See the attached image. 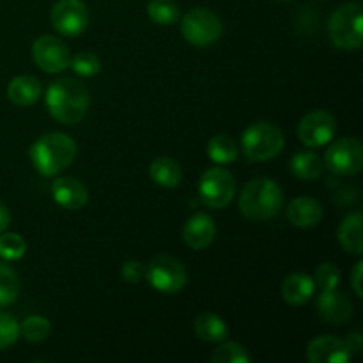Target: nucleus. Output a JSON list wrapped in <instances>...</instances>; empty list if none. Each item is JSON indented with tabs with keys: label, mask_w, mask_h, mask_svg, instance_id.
I'll list each match as a JSON object with an SVG mask.
<instances>
[{
	"label": "nucleus",
	"mask_w": 363,
	"mask_h": 363,
	"mask_svg": "<svg viewBox=\"0 0 363 363\" xmlns=\"http://www.w3.org/2000/svg\"><path fill=\"white\" fill-rule=\"evenodd\" d=\"M91 96L87 87L74 78H59L46 89V108L60 124L74 126L87 116Z\"/></svg>",
	"instance_id": "nucleus-1"
},
{
	"label": "nucleus",
	"mask_w": 363,
	"mask_h": 363,
	"mask_svg": "<svg viewBox=\"0 0 363 363\" xmlns=\"http://www.w3.org/2000/svg\"><path fill=\"white\" fill-rule=\"evenodd\" d=\"M30 162L39 174L52 177L71 167L77 158V144L73 138L60 131H52L32 144Z\"/></svg>",
	"instance_id": "nucleus-2"
},
{
	"label": "nucleus",
	"mask_w": 363,
	"mask_h": 363,
	"mask_svg": "<svg viewBox=\"0 0 363 363\" xmlns=\"http://www.w3.org/2000/svg\"><path fill=\"white\" fill-rule=\"evenodd\" d=\"M284 191L269 177H257L245 184L240 194V209L243 216L254 222L272 220L282 211Z\"/></svg>",
	"instance_id": "nucleus-3"
},
{
	"label": "nucleus",
	"mask_w": 363,
	"mask_h": 363,
	"mask_svg": "<svg viewBox=\"0 0 363 363\" xmlns=\"http://www.w3.org/2000/svg\"><path fill=\"white\" fill-rule=\"evenodd\" d=\"M286 145V137L277 124L259 121L241 135V151L250 162H268L279 156Z\"/></svg>",
	"instance_id": "nucleus-4"
},
{
	"label": "nucleus",
	"mask_w": 363,
	"mask_h": 363,
	"mask_svg": "<svg viewBox=\"0 0 363 363\" xmlns=\"http://www.w3.org/2000/svg\"><path fill=\"white\" fill-rule=\"evenodd\" d=\"M363 7L360 2H347L332 14L328 21L330 41L340 50H360L363 45Z\"/></svg>",
	"instance_id": "nucleus-5"
},
{
	"label": "nucleus",
	"mask_w": 363,
	"mask_h": 363,
	"mask_svg": "<svg viewBox=\"0 0 363 363\" xmlns=\"http://www.w3.org/2000/svg\"><path fill=\"white\" fill-rule=\"evenodd\" d=\"M181 34L190 45L202 48L222 38L223 23L213 11L206 7H195L188 11L181 20Z\"/></svg>",
	"instance_id": "nucleus-6"
},
{
	"label": "nucleus",
	"mask_w": 363,
	"mask_h": 363,
	"mask_svg": "<svg viewBox=\"0 0 363 363\" xmlns=\"http://www.w3.org/2000/svg\"><path fill=\"white\" fill-rule=\"evenodd\" d=\"M145 279L158 293L176 294L186 286L188 273L179 259L158 255L145 266Z\"/></svg>",
	"instance_id": "nucleus-7"
},
{
	"label": "nucleus",
	"mask_w": 363,
	"mask_h": 363,
	"mask_svg": "<svg viewBox=\"0 0 363 363\" xmlns=\"http://www.w3.org/2000/svg\"><path fill=\"white\" fill-rule=\"evenodd\" d=\"M236 195V179L223 167H213L201 176L199 197L202 204L211 209H223L233 202Z\"/></svg>",
	"instance_id": "nucleus-8"
},
{
	"label": "nucleus",
	"mask_w": 363,
	"mask_h": 363,
	"mask_svg": "<svg viewBox=\"0 0 363 363\" xmlns=\"http://www.w3.org/2000/svg\"><path fill=\"white\" fill-rule=\"evenodd\" d=\"M325 165L337 176H357L363 167V147L353 137L337 138L325 155Z\"/></svg>",
	"instance_id": "nucleus-9"
},
{
	"label": "nucleus",
	"mask_w": 363,
	"mask_h": 363,
	"mask_svg": "<svg viewBox=\"0 0 363 363\" xmlns=\"http://www.w3.org/2000/svg\"><path fill=\"white\" fill-rule=\"evenodd\" d=\"M53 28L64 38H77L87 28L89 9L84 0H59L50 14Z\"/></svg>",
	"instance_id": "nucleus-10"
},
{
	"label": "nucleus",
	"mask_w": 363,
	"mask_h": 363,
	"mask_svg": "<svg viewBox=\"0 0 363 363\" xmlns=\"http://www.w3.org/2000/svg\"><path fill=\"white\" fill-rule=\"evenodd\" d=\"M32 59L45 73H62L69 67L71 53L66 43L53 35H41L32 45Z\"/></svg>",
	"instance_id": "nucleus-11"
},
{
	"label": "nucleus",
	"mask_w": 363,
	"mask_h": 363,
	"mask_svg": "<svg viewBox=\"0 0 363 363\" xmlns=\"http://www.w3.org/2000/svg\"><path fill=\"white\" fill-rule=\"evenodd\" d=\"M337 121L332 113L325 110H315L307 113L298 126V138L303 145L314 149L330 144L335 137Z\"/></svg>",
	"instance_id": "nucleus-12"
},
{
	"label": "nucleus",
	"mask_w": 363,
	"mask_h": 363,
	"mask_svg": "<svg viewBox=\"0 0 363 363\" xmlns=\"http://www.w3.org/2000/svg\"><path fill=\"white\" fill-rule=\"evenodd\" d=\"M353 357L346 342L333 335L315 337L307 347V360L311 363H347Z\"/></svg>",
	"instance_id": "nucleus-13"
},
{
	"label": "nucleus",
	"mask_w": 363,
	"mask_h": 363,
	"mask_svg": "<svg viewBox=\"0 0 363 363\" xmlns=\"http://www.w3.org/2000/svg\"><path fill=\"white\" fill-rule=\"evenodd\" d=\"M318 312L330 325H344L353 315V305L344 293L337 289H328L319 293Z\"/></svg>",
	"instance_id": "nucleus-14"
},
{
	"label": "nucleus",
	"mask_w": 363,
	"mask_h": 363,
	"mask_svg": "<svg viewBox=\"0 0 363 363\" xmlns=\"http://www.w3.org/2000/svg\"><path fill=\"white\" fill-rule=\"evenodd\" d=\"M52 197L60 208L78 211L87 204V188L74 177H59L52 183Z\"/></svg>",
	"instance_id": "nucleus-15"
},
{
	"label": "nucleus",
	"mask_w": 363,
	"mask_h": 363,
	"mask_svg": "<svg viewBox=\"0 0 363 363\" xmlns=\"http://www.w3.org/2000/svg\"><path fill=\"white\" fill-rule=\"evenodd\" d=\"M216 236V225L208 213H195L186 220L183 229V240L194 250H204Z\"/></svg>",
	"instance_id": "nucleus-16"
},
{
	"label": "nucleus",
	"mask_w": 363,
	"mask_h": 363,
	"mask_svg": "<svg viewBox=\"0 0 363 363\" xmlns=\"http://www.w3.org/2000/svg\"><path fill=\"white\" fill-rule=\"evenodd\" d=\"M287 220L294 227L311 229L323 220V206L312 197H298L287 206Z\"/></svg>",
	"instance_id": "nucleus-17"
},
{
	"label": "nucleus",
	"mask_w": 363,
	"mask_h": 363,
	"mask_svg": "<svg viewBox=\"0 0 363 363\" xmlns=\"http://www.w3.org/2000/svg\"><path fill=\"white\" fill-rule=\"evenodd\" d=\"M315 293V282L307 273H293L282 284V296L286 303L293 307H301L307 303Z\"/></svg>",
	"instance_id": "nucleus-18"
},
{
	"label": "nucleus",
	"mask_w": 363,
	"mask_h": 363,
	"mask_svg": "<svg viewBox=\"0 0 363 363\" xmlns=\"http://www.w3.org/2000/svg\"><path fill=\"white\" fill-rule=\"evenodd\" d=\"M41 96V84L32 74L14 77L7 85V98L16 106H30Z\"/></svg>",
	"instance_id": "nucleus-19"
},
{
	"label": "nucleus",
	"mask_w": 363,
	"mask_h": 363,
	"mask_svg": "<svg viewBox=\"0 0 363 363\" xmlns=\"http://www.w3.org/2000/svg\"><path fill=\"white\" fill-rule=\"evenodd\" d=\"M362 225H363V216L360 211L351 213L350 216L342 220V223L339 225V243L347 254L353 255H362L363 254V234H362Z\"/></svg>",
	"instance_id": "nucleus-20"
},
{
	"label": "nucleus",
	"mask_w": 363,
	"mask_h": 363,
	"mask_svg": "<svg viewBox=\"0 0 363 363\" xmlns=\"http://www.w3.org/2000/svg\"><path fill=\"white\" fill-rule=\"evenodd\" d=\"M149 176L160 186L177 188L183 181V170L176 160L160 156V158L152 160L151 165H149Z\"/></svg>",
	"instance_id": "nucleus-21"
},
{
	"label": "nucleus",
	"mask_w": 363,
	"mask_h": 363,
	"mask_svg": "<svg viewBox=\"0 0 363 363\" xmlns=\"http://www.w3.org/2000/svg\"><path fill=\"white\" fill-rule=\"evenodd\" d=\"M195 335L206 342H222L229 335V326L223 321L220 315L213 314V312H206L201 314L194 323Z\"/></svg>",
	"instance_id": "nucleus-22"
},
{
	"label": "nucleus",
	"mask_w": 363,
	"mask_h": 363,
	"mask_svg": "<svg viewBox=\"0 0 363 363\" xmlns=\"http://www.w3.org/2000/svg\"><path fill=\"white\" fill-rule=\"evenodd\" d=\"M325 170V162L312 151H300L291 158V172L300 181H315Z\"/></svg>",
	"instance_id": "nucleus-23"
},
{
	"label": "nucleus",
	"mask_w": 363,
	"mask_h": 363,
	"mask_svg": "<svg viewBox=\"0 0 363 363\" xmlns=\"http://www.w3.org/2000/svg\"><path fill=\"white\" fill-rule=\"evenodd\" d=\"M208 156L218 165H229L238 158V145L229 135H215L208 142Z\"/></svg>",
	"instance_id": "nucleus-24"
},
{
	"label": "nucleus",
	"mask_w": 363,
	"mask_h": 363,
	"mask_svg": "<svg viewBox=\"0 0 363 363\" xmlns=\"http://www.w3.org/2000/svg\"><path fill=\"white\" fill-rule=\"evenodd\" d=\"M21 284L18 273L9 264L0 262V308L14 303L20 296Z\"/></svg>",
	"instance_id": "nucleus-25"
},
{
	"label": "nucleus",
	"mask_w": 363,
	"mask_h": 363,
	"mask_svg": "<svg viewBox=\"0 0 363 363\" xmlns=\"http://www.w3.org/2000/svg\"><path fill=\"white\" fill-rule=\"evenodd\" d=\"M179 6L176 0H149L147 4V16L155 21L156 25H174L179 20Z\"/></svg>",
	"instance_id": "nucleus-26"
},
{
	"label": "nucleus",
	"mask_w": 363,
	"mask_h": 363,
	"mask_svg": "<svg viewBox=\"0 0 363 363\" xmlns=\"http://www.w3.org/2000/svg\"><path fill=\"white\" fill-rule=\"evenodd\" d=\"M52 333V325L45 315H28L20 325V335L28 342H43Z\"/></svg>",
	"instance_id": "nucleus-27"
},
{
	"label": "nucleus",
	"mask_w": 363,
	"mask_h": 363,
	"mask_svg": "<svg viewBox=\"0 0 363 363\" xmlns=\"http://www.w3.org/2000/svg\"><path fill=\"white\" fill-rule=\"evenodd\" d=\"M213 363H250L252 357L241 344L225 342L216 347L211 354Z\"/></svg>",
	"instance_id": "nucleus-28"
},
{
	"label": "nucleus",
	"mask_w": 363,
	"mask_h": 363,
	"mask_svg": "<svg viewBox=\"0 0 363 363\" xmlns=\"http://www.w3.org/2000/svg\"><path fill=\"white\" fill-rule=\"evenodd\" d=\"M27 252V243L23 238L16 233H6L4 230L0 236V257L4 261H18Z\"/></svg>",
	"instance_id": "nucleus-29"
},
{
	"label": "nucleus",
	"mask_w": 363,
	"mask_h": 363,
	"mask_svg": "<svg viewBox=\"0 0 363 363\" xmlns=\"http://www.w3.org/2000/svg\"><path fill=\"white\" fill-rule=\"evenodd\" d=\"M69 67L78 74V77H94L101 71V62H99L98 55L91 52H80L71 59Z\"/></svg>",
	"instance_id": "nucleus-30"
},
{
	"label": "nucleus",
	"mask_w": 363,
	"mask_h": 363,
	"mask_svg": "<svg viewBox=\"0 0 363 363\" xmlns=\"http://www.w3.org/2000/svg\"><path fill=\"white\" fill-rule=\"evenodd\" d=\"M314 282L315 287H319L321 291L337 289V286L340 284V269L332 262H323L315 269Z\"/></svg>",
	"instance_id": "nucleus-31"
},
{
	"label": "nucleus",
	"mask_w": 363,
	"mask_h": 363,
	"mask_svg": "<svg viewBox=\"0 0 363 363\" xmlns=\"http://www.w3.org/2000/svg\"><path fill=\"white\" fill-rule=\"evenodd\" d=\"M20 337V323L13 315L0 312V351L13 346Z\"/></svg>",
	"instance_id": "nucleus-32"
},
{
	"label": "nucleus",
	"mask_w": 363,
	"mask_h": 363,
	"mask_svg": "<svg viewBox=\"0 0 363 363\" xmlns=\"http://www.w3.org/2000/svg\"><path fill=\"white\" fill-rule=\"evenodd\" d=\"M121 277H123L124 282L130 284H138L145 279V264H142L140 261H126L121 268Z\"/></svg>",
	"instance_id": "nucleus-33"
},
{
	"label": "nucleus",
	"mask_w": 363,
	"mask_h": 363,
	"mask_svg": "<svg viewBox=\"0 0 363 363\" xmlns=\"http://www.w3.org/2000/svg\"><path fill=\"white\" fill-rule=\"evenodd\" d=\"M362 275H363V262L358 261L354 264L353 272H351V287H353L354 294L358 298L363 296V289H362Z\"/></svg>",
	"instance_id": "nucleus-34"
},
{
	"label": "nucleus",
	"mask_w": 363,
	"mask_h": 363,
	"mask_svg": "<svg viewBox=\"0 0 363 363\" xmlns=\"http://www.w3.org/2000/svg\"><path fill=\"white\" fill-rule=\"evenodd\" d=\"M344 342H346V346L350 347L351 353H358V351H362V347H363L362 333L360 332H353L350 337H347L346 340H344Z\"/></svg>",
	"instance_id": "nucleus-35"
},
{
	"label": "nucleus",
	"mask_w": 363,
	"mask_h": 363,
	"mask_svg": "<svg viewBox=\"0 0 363 363\" xmlns=\"http://www.w3.org/2000/svg\"><path fill=\"white\" fill-rule=\"evenodd\" d=\"M9 223H11L9 208H7V206L0 201V234H2L7 227H9Z\"/></svg>",
	"instance_id": "nucleus-36"
}]
</instances>
